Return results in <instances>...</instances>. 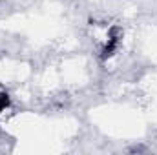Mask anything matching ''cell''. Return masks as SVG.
Segmentation results:
<instances>
[{"mask_svg": "<svg viewBox=\"0 0 157 155\" xmlns=\"http://www.w3.org/2000/svg\"><path fill=\"white\" fill-rule=\"evenodd\" d=\"M9 104H11L9 93L2 91V93H0V113H2V112H6V108H9Z\"/></svg>", "mask_w": 157, "mask_h": 155, "instance_id": "2", "label": "cell"}, {"mask_svg": "<svg viewBox=\"0 0 157 155\" xmlns=\"http://www.w3.org/2000/svg\"><path fill=\"white\" fill-rule=\"evenodd\" d=\"M121 39H122V31H121V28L113 26L112 31H110L108 42H106L104 47L101 49V60H108L110 57H113V53L117 51L119 44H121Z\"/></svg>", "mask_w": 157, "mask_h": 155, "instance_id": "1", "label": "cell"}]
</instances>
